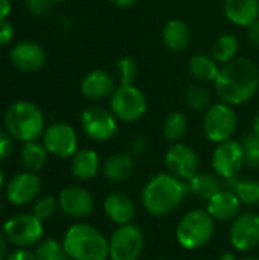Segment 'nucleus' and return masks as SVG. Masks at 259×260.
<instances>
[{
  "label": "nucleus",
  "instance_id": "obj_1",
  "mask_svg": "<svg viewBox=\"0 0 259 260\" xmlns=\"http://www.w3.org/2000/svg\"><path fill=\"white\" fill-rule=\"evenodd\" d=\"M215 84L223 102L238 107L255 98L259 90V69L250 58H235L221 66Z\"/></svg>",
  "mask_w": 259,
  "mask_h": 260
},
{
  "label": "nucleus",
  "instance_id": "obj_2",
  "mask_svg": "<svg viewBox=\"0 0 259 260\" xmlns=\"http://www.w3.org/2000/svg\"><path fill=\"white\" fill-rule=\"evenodd\" d=\"M186 193V181L174 177L169 172H162L151 177L143 186L142 204L151 216L163 218L180 207Z\"/></svg>",
  "mask_w": 259,
  "mask_h": 260
},
{
  "label": "nucleus",
  "instance_id": "obj_3",
  "mask_svg": "<svg viewBox=\"0 0 259 260\" xmlns=\"http://www.w3.org/2000/svg\"><path fill=\"white\" fill-rule=\"evenodd\" d=\"M63 247L72 260L110 259L108 239L90 224H75L67 229Z\"/></svg>",
  "mask_w": 259,
  "mask_h": 260
},
{
  "label": "nucleus",
  "instance_id": "obj_4",
  "mask_svg": "<svg viewBox=\"0 0 259 260\" xmlns=\"http://www.w3.org/2000/svg\"><path fill=\"white\" fill-rule=\"evenodd\" d=\"M3 125L12 139L26 143L37 140L44 133V116L35 104L17 101L6 108Z\"/></svg>",
  "mask_w": 259,
  "mask_h": 260
},
{
  "label": "nucleus",
  "instance_id": "obj_5",
  "mask_svg": "<svg viewBox=\"0 0 259 260\" xmlns=\"http://www.w3.org/2000/svg\"><path fill=\"white\" fill-rule=\"evenodd\" d=\"M215 233L214 218L202 209L188 212L177 224L176 238L182 248L198 250L209 244Z\"/></svg>",
  "mask_w": 259,
  "mask_h": 260
},
{
  "label": "nucleus",
  "instance_id": "obj_6",
  "mask_svg": "<svg viewBox=\"0 0 259 260\" xmlns=\"http://www.w3.org/2000/svg\"><path fill=\"white\" fill-rule=\"evenodd\" d=\"M238 128V116L232 105L226 102L212 104L203 117V133L212 143L231 140Z\"/></svg>",
  "mask_w": 259,
  "mask_h": 260
},
{
  "label": "nucleus",
  "instance_id": "obj_7",
  "mask_svg": "<svg viewBox=\"0 0 259 260\" xmlns=\"http://www.w3.org/2000/svg\"><path fill=\"white\" fill-rule=\"evenodd\" d=\"M110 110L119 122L133 123L145 116L148 102L143 91L134 84L118 85L110 96Z\"/></svg>",
  "mask_w": 259,
  "mask_h": 260
},
{
  "label": "nucleus",
  "instance_id": "obj_8",
  "mask_svg": "<svg viewBox=\"0 0 259 260\" xmlns=\"http://www.w3.org/2000/svg\"><path fill=\"white\" fill-rule=\"evenodd\" d=\"M110 259L139 260L145 248V235L134 224L118 225L108 239Z\"/></svg>",
  "mask_w": 259,
  "mask_h": 260
},
{
  "label": "nucleus",
  "instance_id": "obj_9",
  "mask_svg": "<svg viewBox=\"0 0 259 260\" xmlns=\"http://www.w3.org/2000/svg\"><path fill=\"white\" fill-rule=\"evenodd\" d=\"M43 221L34 215H17L3 224V235L9 244L27 248L38 244L43 238Z\"/></svg>",
  "mask_w": 259,
  "mask_h": 260
},
{
  "label": "nucleus",
  "instance_id": "obj_10",
  "mask_svg": "<svg viewBox=\"0 0 259 260\" xmlns=\"http://www.w3.org/2000/svg\"><path fill=\"white\" fill-rule=\"evenodd\" d=\"M81 128L84 134L95 142H107L118 131V119L111 110L102 107H90L81 114Z\"/></svg>",
  "mask_w": 259,
  "mask_h": 260
},
{
  "label": "nucleus",
  "instance_id": "obj_11",
  "mask_svg": "<svg viewBox=\"0 0 259 260\" xmlns=\"http://www.w3.org/2000/svg\"><path fill=\"white\" fill-rule=\"evenodd\" d=\"M211 161H212L214 172L220 178L223 180L235 178L243 169V166H246L241 142L231 139L223 143H218L212 152Z\"/></svg>",
  "mask_w": 259,
  "mask_h": 260
},
{
  "label": "nucleus",
  "instance_id": "obj_12",
  "mask_svg": "<svg viewBox=\"0 0 259 260\" xmlns=\"http://www.w3.org/2000/svg\"><path fill=\"white\" fill-rule=\"evenodd\" d=\"M43 145L49 154L58 158H69L78 151V136L72 125L66 122H55L44 129Z\"/></svg>",
  "mask_w": 259,
  "mask_h": 260
},
{
  "label": "nucleus",
  "instance_id": "obj_13",
  "mask_svg": "<svg viewBox=\"0 0 259 260\" xmlns=\"http://www.w3.org/2000/svg\"><path fill=\"white\" fill-rule=\"evenodd\" d=\"M229 242L240 253H250L259 245V215L240 213L229 227Z\"/></svg>",
  "mask_w": 259,
  "mask_h": 260
},
{
  "label": "nucleus",
  "instance_id": "obj_14",
  "mask_svg": "<svg viewBox=\"0 0 259 260\" xmlns=\"http://www.w3.org/2000/svg\"><path fill=\"white\" fill-rule=\"evenodd\" d=\"M165 165L174 177L188 181L200 171V158L198 154L185 143H172V146L165 154Z\"/></svg>",
  "mask_w": 259,
  "mask_h": 260
},
{
  "label": "nucleus",
  "instance_id": "obj_15",
  "mask_svg": "<svg viewBox=\"0 0 259 260\" xmlns=\"http://www.w3.org/2000/svg\"><path fill=\"white\" fill-rule=\"evenodd\" d=\"M58 203L61 212L73 219L87 218L95 210V198L93 195L79 186L64 187L58 195Z\"/></svg>",
  "mask_w": 259,
  "mask_h": 260
},
{
  "label": "nucleus",
  "instance_id": "obj_16",
  "mask_svg": "<svg viewBox=\"0 0 259 260\" xmlns=\"http://www.w3.org/2000/svg\"><path fill=\"white\" fill-rule=\"evenodd\" d=\"M41 192V180L35 172L26 171L14 175L6 186V198L14 206H26Z\"/></svg>",
  "mask_w": 259,
  "mask_h": 260
},
{
  "label": "nucleus",
  "instance_id": "obj_17",
  "mask_svg": "<svg viewBox=\"0 0 259 260\" xmlns=\"http://www.w3.org/2000/svg\"><path fill=\"white\" fill-rule=\"evenodd\" d=\"M11 61L15 69L32 73L38 72L46 64V52L44 49L34 41H20L11 49Z\"/></svg>",
  "mask_w": 259,
  "mask_h": 260
},
{
  "label": "nucleus",
  "instance_id": "obj_18",
  "mask_svg": "<svg viewBox=\"0 0 259 260\" xmlns=\"http://www.w3.org/2000/svg\"><path fill=\"white\" fill-rule=\"evenodd\" d=\"M116 90L114 78L101 69L89 72L81 81V93L89 101H102L113 94Z\"/></svg>",
  "mask_w": 259,
  "mask_h": 260
},
{
  "label": "nucleus",
  "instance_id": "obj_19",
  "mask_svg": "<svg viewBox=\"0 0 259 260\" xmlns=\"http://www.w3.org/2000/svg\"><path fill=\"white\" fill-rule=\"evenodd\" d=\"M241 201L238 197L229 190L223 189L218 193H215L209 201H206V212L214 218V221H234L241 210Z\"/></svg>",
  "mask_w": 259,
  "mask_h": 260
},
{
  "label": "nucleus",
  "instance_id": "obj_20",
  "mask_svg": "<svg viewBox=\"0 0 259 260\" xmlns=\"http://www.w3.org/2000/svg\"><path fill=\"white\" fill-rule=\"evenodd\" d=\"M104 212L107 218L116 225H127L133 224L136 218V206L133 200L124 193H110L104 200Z\"/></svg>",
  "mask_w": 259,
  "mask_h": 260
},
{
  "label": "nucleus",
  "instance_id": "obj_21",
  "mask_svg": "<svg viewBox=\"0 0 259 260\" xmlns=\"http://www.w3.org/2000/svg\"><path fill=\"white\" fill-rule=\"evenodd\" d=\"M223 11L232 24L249 27L259 20V0H224Z\"/></svg>",
  "mask_w": 259,
  "mask_h": 260
},
{
  "label": "nucleus",
  "instance_id": "obj_22",
  "mask_svg": "<svg viewBox=\"0 0 259 260\" xmlns=\"http://www.w3.org/2000/svg\"><path fill=\"white\" fill-rule=\"evenodd\" d=\"M162 41L171 52H183L191 43V29L180 18L168 20L162 29Z\"/></svg>",
  "mask_w": 259,
  "mask_h": 260
},
{
  "label": "nucleus",
  "instance_id": "obj_23",
  "mask_svg": "<svg viewBox=\"0 0 259 260\" xmlns=\"http://www.w3.org/2000/svg\"><path fill=\"white\" fill-rule=\"evenodd\" d=\"M134 169H136L134 160L130 152L113 154L105 160L102 166V172L105 178L113 183H122L130 180L131 175L134 174Z\"/></svg>",
  "mask_w": 259,
  "mask_h": 260
},
{
  "label": "nucleus",
  "instance_id": "obj_24",
  "mask_svg": "<svg viewBox=\"0 0 259 260\" xmlns=\"http://www.w3.org/2000/svg\"><path fill=\"white\" fill-rule=\"evenodd\" d=\"M215 172H198L186 181L188 192L202 201H209L215 193L224 189V184Z\"/></svg>",
  "mask_w": 259,
  "mask_h": 260
},
{
  "label": "nucleus",
  "instance_id": "obj_25",
  "mask_svg": "<svg viewBox=\"0 0 259 260\" xmlns=\"http://www.w3.org/2000/svg\"><path fill=\"white\" fill-rule=\"evenodd\" d=\"M101 160L93 149H79L72 157V174L78 180H92L99 172Z\"/></svg>",
  "mask_w": 259,
  "mask_h": 260
},
{
  "label": "nucleus",
  "instance_id": "obj_26",
  "mask_svg": "<svg viewBox=\"0 0 259 260\" xmlns=\"http://www.w3.org/2000/svg\"><path fill=\"white\" fill-rule=\"evenodd\" d=\"M220 66L218 62L209 56V55H194L189 62H188V70L191 73V76L202 82V84H208V82H215L220 73Z\"/></svg>",
  "mask_w": 259,
  "mask_h": 260
},
{
  "label": "nucleus",
  "instance_id": "obj_27",
  "mask_svg": "<svg viewBox=\"0 0 259 260\" xmlns=\"http://www.w3.org/2000/svg\"><path fill=\"white\" fill-rule=\"evenodd\" d=\"M226 189L232 190L241 204L249 207L259 206V181L258 180H240L238 177L226 180Z\"/></svg>",
  "mask_w": 259,
  "mask_h": 260
},
{
  "label": "nucleus",
  "instance_id": "obj_28",
  "mask_svg": "<svg viewBox=\"0 0 259 260\" xmlns=\"http://www.w3.org/2000/svg\"><path fill=\"white\" fill-rule=\"evenodd\" d=\"M240 49V41L234 34H223L220 35L215 43L212 44L211 56L221 66L231 62L232 59L237 58Z\"/></svg>",
  "mask_w": 259,
  "mask_h": 260
},
{
  "label": "nucleus",
  "instance_id": "obj_29",
  "mask_svg": "<svg viewBox=\"0 0 259 260\" xmlns=\"http://www.w3.org/2000/svg\"><path fill=\"white\" fill-rule=\"evenodd\" d=\"M47 149L44 148V145L32 140V142H26L20 151V160L23 163V166L31 171V172H37L40 169H43V166L47 161Z\"/></svg>",
  "mask_w": 259,
  "mask_h": 260
},
{
  "label": "nucleus",
  "instance_id": "obj_30",
  "mask_svg": "<svg viewBox=\"0 0 259 260\" xmlns=\"http://www.w3.org/2000/svg\"><path fill=\"white\" fill-rule=\"evenodd\" d=\"M186 131H188V117L185 116V113L172 111L163 119L162 133L168 142L171 143L180 142L185 137Z\"/></svg>",
  "mask_w": 259,
  "mask_h": 260
},
{
  "label": "nucleus",
  "instance_id": "obj_31",
  "mask_svg": "<svg viewBox=\"0 0 259 260\" xmlns=\"http://www.w3.org/2000/svg\"><path fill=\"white\" fill-rule=\"evenodd\" d=\"M185 101H186L188 107L194 111H203L205 113L212 105L211 91L202 84L191 85L185 91Z\"/></svg>",
  "mask_w": 259,
  "mask_h": 260
},
{
  "label": "nucleus",
  "instance_id": "obj_32",
  "mask_svg": "<svg viewBox=\"0 0 259 260\" xmlns=\"http://www.w3.org/2000/svg\"><path fill=\"white\" fill-rule=\"evenodd\" d=\"M34 254L37 260H72L66 253L63 244L55 239H44L38 242Z\"/></svg>",
  "mask_w": 259,
  "mask_h": 260
},
{
  "label": "nucleus",
  "instance_id": "obj_33",
  "mask_svg": "<svg viewBox=\"0 0 259 260\" xmlns=\"http://www.w3.org/2000/svg\"><path fill=\"white\" fill-rule=\"evenodd\" d=\"M119 85H131L137 78V62L131 56H122L116 62Z\"/></svg>",
  "mask_w": 259,
  "mask_h": 260
},
{
  "label": "nucleus",
  "instance_id": "obj_34",
  "mask_svg": "<svg viewBox=\"0 0 259 260\" xmlns=\"http://www.w3.org/2000/svg\"><path fill=\"white\" fill-rule=\"evenodd\" d=\"M241 146L244 151V163L247 168L259 169V137L255 133L246 134L241 140Z\"/></svg>",
  "mask_w": 259,
  "mask_h": 260
},
{
  "label": "nucleus",
  "instance_id": "obj_35",
  "mask_svg": "<svg viewBox=\"0 0 259 260\" xmlns=\"http://www.w3.org/2000/svg\"><path fill=\"white\" fill-rule=\"evenodd\" d=\"M58 209H60L58 198L49 195V197H43V198L37 200V203L34 204V209H32V215L35 218H38L40 221H47L56 213Z\"/></svg>",
  "mask_w": 259,
  "mask_h": 260
},
{
  "label": "nucleus",
  "instance_id": "obj_36",
  "mask_svg": "<svg viewBox=\"0 0 259 260\" xmlns=\"http://www.w3.org/2000/svg\"><path fill=\"white\" fill-rule=\"evenodd\" d=\"M50 6L52 0H26V9L35 17L46 15L50 11Z\"/></svg>",
  "mask_w": 259,
  "mask_h": 260
},
{
  "label": "nucleus",
  "instance_id": "obj_37",
  "mask_svg": "<svg viewBox=\"0 0 259 260\" xmlns=\"http://www.w3.org/2000/svg\"><path fill=\"white\" fill-rule=\"evenodd\" d=\"M148 146H150L148 139L143 134H139V136H134L130 140V143H128V152L131 155H142V154L147 152Z\"/></svg>",
  "mask_w": 259,
  "mask_h": 260
},
{
  "label": "nucleus",
  "instance_id": "obj_38",
  "mask_svg": "<svg viewBox=\"0 0 259 260\" xmlns=\"http://www.w3.org/2000/svg\"><path fill=\"white\" fill-rule=\"evenodd\" d=\"M14 139L8 134V131L0 129V161L8 158L14 149Z\"/></svg>",
  "mask_w": 259,
  "mask_h": 260
},
{
  "label": "nucleus",
  "instance_id": "obj_39",
  "mask_svg": "<svg viewBox=\"0 0 259 260\" xmlns=\"http://www.w3.org/2000/svg\"><path fill=\"white\" fill-rule=\"evenodd\" d=\"M14 37V27L9 21L0 20V47L8 44Z\"/></svg>",
  "mask_w": 259,
  "mask_h": 260
},
{
  "label": "nucleus",
  "instance_id": "obj_40",
  "mask_svg": "<svg viewBox=\"0 0 259 260\" xmlns=\"http://www.w3.org/2000/svg\"><path fill=\"white\" fill-rule=\"evenodd\" d=\"M247 38L253 47L259 49V20H256L253 24L247 27Z\"/></svg>",
  "mask_w": 259,
  "mask_h": 260
},
{
  "label": "nucleus",
  "instance_id": "obj_41",
  "mask_svg": "<svg viewBox=\"0 0 259 260\" xmlns=\"http://www.w3.org/2000/svg\"><path fill=\"white\" fill-rule=\"evenodd\" d=\"M6 260H37L35 259V254L32 251H27V250H15L12 251L11 254H8Z\"/></svg>",
  "mask_w": 259,
  "mask_h": 260
},
{
  "label": "nucleus",
  "instance_id": "obj_42",
  "mask_svg": "<svg viewBox=\"0 0 259 260\" xmlns=\"http://www.w3.org/2000/svg\"><path fill=\"white\" fill-rule=\"evenodd\" d=\"M11 0H0V20H6V17L11 14Z\"/></svg>",
  "mask_w": 259,
  "mask_h": 260
},
{
  "label": "nucleus",
  "instance_id": "obj_43",
  "mask_svg": "<svg viewBox=\"0 0 259 260\" xmlns=\"http://www.w3.org/2000/svg\"><path fill=\"white\" fill-rule=\"evenodd\" d=\"M6 253H8V239L5 238L3 233H0V260L6 259Z\"/></svg>",
  "mask_w": 259,
  "mask_h": 260
},
{
  "label": "nucleus",
  "instance_id": "obj_44",
  "mask_svg": "<svg viewBox=\"0 0 259 260\" xmlns=\"http://www.w3.org/2000/svg\"><path fill=\"white\" fill-rule=\"evenodd\" d=\"M139 0H110V3H113L116 8H130L133 5H136Z\"/></svg>",
  "mask_w": 259,
  "mask_h": 260
},
{
  "label": "nucleus",
  "instance_id": "obj_45",
  "mask_svg": "<svg viewBox=\"0 0 259 260\" xmlns=\"http://www.w3.org/2000/svg\"><path fill=\"white\" fill-rule=\"evenodd\" d=\"M218 260H238V259H237V256H235L234 253L227 251V253H223V254L218 257Z\"/></svg>",
  "mask_w": 259,
  "mask_h": 260
},
{
  "label": "nucleus",
  "instance_id": "obj_46",
  "mask_svg": "<svg viewBox=\"0 0 259 260\" xmlns=\"http://www.w3.org/2000/svg\"><path fill=\"white\" fill-rule=\"evenodd\" d=\"M253 133L259 137V113L255 116V120H253Z\"/></svg>",
  "mask_w": 259,
  "mask_h": 260
},
{
  "label": "nucleus",
  "instance_id": "obj_47",
  "mask_svg": "<svg viewBox=\"0 0 259 260\" xmlns=\"http://www.w3.org/2000/svg\"><path fill=\"white\" fill-rule=\"evenodd\" d=\"M3 184H5V174H3V171L0 168V189L3 187Z\"/></svg>",
  "mask_w": 259,
  "mask_h": 260
},
{
  "label": "nucleus",
  "instance_id": "obj_48",
  "mask_svg": "<svg viewBox=\"0 0 259 260\" xmlns=\"http://www.w3.org/2000/svg\"><path fill=\"white\" fill-rule=\"evenodd\" d=\"M3 207H5V206H3V201H2V200H0V212H2V210H3Z\"/></svg>",
  "mask_w": 259,
  "mask_h": 260
},
{
  "label": "nucleus",
  "instance_id": "obj_49",
  "mask_svg": "<svg viewBox=\"0 0 259 260\" xmlns=\"http://www.w3.org/2000/svg\"><path fill=\"white\" fill-rule=\"evenodd\" d=\"M241 260H259L256 257H246V259H241Z\"/></svg>",
  "mask_w": 259,
  "mask_h": 260
},
{
  "label": "nucleus",
  "instance_id": "obj_50",
  "mask_svg": "<svg viewBox=\"0 0 259 260\" xmlns=\"http://www.w3.org/2000/svg\"><path fill=\"white\" fill-rule=\"evenodd\" d=\"M52 2H63V0H52Z\"/></svg>",
  "mask_w": 259,
  "mask_h": 260
},
{
  "label": "nucleus",
  "instance_id": "obj_51",
  "mask_svg": "<svg viewBox=\"0 0 259 260\" xmlns=\"http://www.w3.org/2000/svg\"><path fill=\"white\" fill-rule=\"evenodd\" d=\"M157 260H168V259H157Z\"/></svg>",
  "mask_w": 259,
  "mask_h": 260
}]
</instances>
